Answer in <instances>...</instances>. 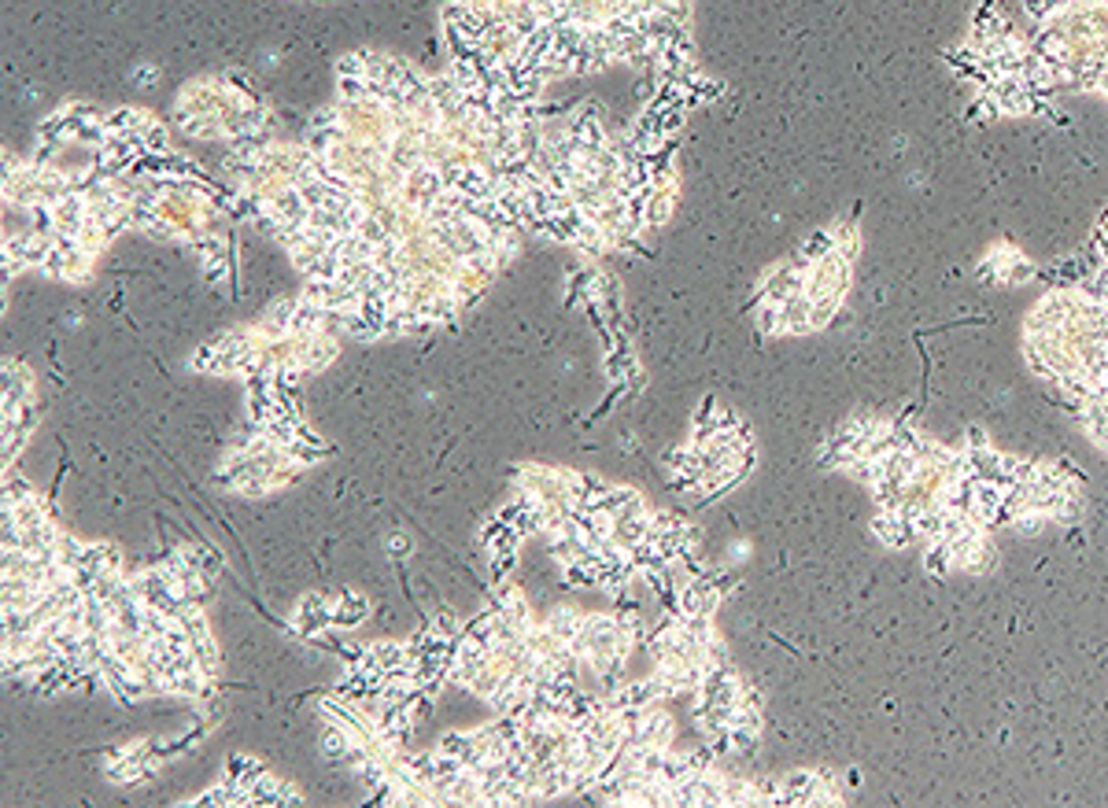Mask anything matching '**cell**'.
I'll return each instance as SVG.
<instances>
[{
	"instance_id": "obj_6",
	"label": "cell",
	"mask_w": 1108,
	"mask_h": 808,
	"mask_svg": "<svg viewBox=\"0 0 1108 808\" xmlns=\"http://www.w3.org/2000/svg\"><path fill=\"white\" fill-rule=\"evenodd\" d=\"M322 709H326V716H329V720H337V727H344V732H352V735H363V720L347 713L344 705H337V702H326Z\"/></svg>"
},
{
	"instance_id": "obj_5",
	"label": "cell",
	"mask_w": 1108,
	"mask_h": 808,
	"mask_svg": "<svg viewBox=\"0 0 1108 808\" xmlns=\"http://www.w3.org/2000/svg\"><path fill=\"white\" fill-rule=\"evenodd\" d=\"M26 499H34V488L23 480V476H8L4 480V510L8 506H19V502H26Z\"/></svg>"
},
{
	"instance_id": "obj_9",
	"label": "cell",
	"mask_w": 1108,
	"mask_h": 808,
	"mask_svg": "<svg viewBox=\"0 0 1108 808\" xmlns=\"http://www.w3.org/2000/svg\"><path fill=\"white\" fill-rule=\"evenodd\" d=\"M388 550H392V554H411V539H406V535H392V539H388Z\"/></svg>"
},
{
	"instance_id": "obj_3",
	"label": "cell",
	"mask_w": 1108,
	"mask_h": 808,
	"mask_svg": "<svg viewBox=\"0 0 1108 808\" xmlns=\"http://www.w3.org/2000/svg\"><path fill=\"white\" fill-rule=\"evenodd\" d=\"M366 613H369V602L363 595H355V591H340V606L333 609V625L358 628Z\"/></svg>"
},
{
	"instance_id": "obj_1",
	"label": "cell",
	"mask_w": 1108,
	"mask_h": 808,
	"mask_svg": "<svg viewBox=\"0 0 1108 808\" xmlns=\"http://www.w3.org/2000/svg\"><path fill=\"white\" fill-rule=\"evenodd\" d=\"M296 620H299V631H304V635H318L322 628L333 625V609H329V598L326 595L304 598V602H299Z\"/></svg>"
},
{
	"instance_id": "obj_4",
	"label": "cell",
	"mask_w": 1108,
	"mask_h": 808,
	"mask_svg": "<svg viewBox=\"0 0 1108 808\" xmlns=\"http://www.w3.org/2000/svg\"><path fill=\"white\" fill-rule=\"evenodd\" d=\"M352 742H355V738H352V732H344V727H329V732H326V738H322V753L329 757V761H340V757H344L347 753V749H352Z\"/></svg>"
},
{
	"instance_id": "obj_8",
	"label": "cell",
	"mask_w": 1108,
	"mask_h": 808,
	"mask_svg": "<svg viewBox=\"0 0 1108 808\" xmlns=\"http://www.w3.org/2000/svg\"><path fill=\"white\" fill-rule=\"evenodd\" d=\"M433 631H440L444 639H451L455 631H459V620H455V613H451V609H440V613H436V625H433Z\"/></svg>"
},
{
	"instance_id": "obj_7",
	"label": "cell",
	"mask_w": 1108,
	"mask_h": 808,
	"mask_svg": "<svg viewBox=\"0 0 1108 808\" xmlns=\"http://www.w3.org/2000/svg\"><path fill=\"white\" fill-rule=\"evenodd\" d=\"M192 654H197L200 672H208V676H211V672H215V665H219L215 642H211V639H197V642H192Z\"/></svg>"
},
{
	"instance_id": "obj_2",
	"label": "cell",
	"mask_w": 1108,
	"mask_h": 808,
	"mask_svg": "<svg viewBox=\"0 0 1108 808\" xmlns=\"http://www.w3.org/2000/svg\"><path fill=\"white\" fill-rule=\"evenodd\" d=\"M547 631L558 642H577L580 639V631H585V617H580L577 609H569V606H558V609H551V617H547Z\"/></svg>"
}]
</instances>
